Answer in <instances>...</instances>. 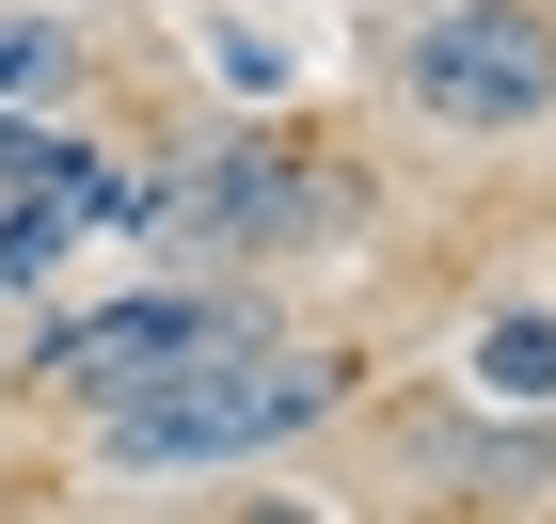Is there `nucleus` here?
Masks as SVG:
<instances>
[{"label": "nucleus", "instance_id": "nucleus-1", "mask_svg": "<svg viewBox=\"0 0 556 524\" xmlns=\"http://www.w3.org/2000/svg\"><path fill=\"white\" fill-rule=\"evenodd\" d=\"M334 413V366L287 334H223L191 349V366H160V382L96 397V461L112 477H223V461H270V445H302Z\"/></svg>", "mask_w": 556, "mask_h": 524}, {"label": "nucleus", "instance_id": "nucleus-2", "mask_svg": "<svg viewBox=\"0 0 556 524\" xmlns=\"http://www.w3.org/2000/svg\"><path fill=\"white\" fill-rule=\"evenodd\" d=\"M350 207H366V175L318 159V143H287V128H239L207 159L143 175V222H160L175 255H287V239H334Z\"/></svg>", "mask_w": 556, "mask_h": 524}, {"label": "nucleus", "instance_id": "nucleus-3", "mask_svg": "<svg viewBox=\"0 0 556 524\" xmlns=\"http://www.w3.org/2000/svg\"><path fill=\"white\" fill-rule=\"evenodd\" d=\"M397 95L429 128H541L556 112V0H429L397 33Z\"/></svg>", "mask_w": 556, "mask_h": 524}, {"label": "nucleus", "instance_id": "nucleus-4", "mask_svg": "<svg viewBox=\"0 0 556 524\" xmlns=\"http://www.w3.org/2000/svg\"><path fill=\"white\" fill-rule=\"evenodd\" d=\"M223 334H270V318L239 303V286H112V303H80L33 366L64 397H128V382H160V366H191V349H223Z\"/></svg>", "mask_w": 556, "mask_h": 524}, {"label": "nucleus", "instance_id": "nucleus-5", "mask_svg": "<svg viewBox=\"0 0 556 524\" xmlns=\"http://www.w3.org/2000/svg\"><path fill=\"white\" fill-rule=\"evenodd\" d=\"M96 222H143V175L112 159V143H64L48 128V159L0 191V286H33V270H64L96 239Z\"/></svg>", "mask_w": 556, "mask_h": 524}, {"label": "nucleus", "instance_id": "nucleus-6", "mask_svg": "<svg viewBox=\"0 0 556 524\" xmlns=\"http://www.w3.org/2000/svg\"><path fill=\"white\" fill-rule=\"evenodd\" d=\"M64 80H80L64 16H0V112H64Z\"/></svg>", "mask_w": 556, "mask_h": 524}, {"label": "nucleus", "instance_id": "nucleus-7", "mask_svg": "<svg viewBox=\"0 0 556 524\" xmlns=\"http://www.w3.org/2000/svg\"><path fill=\"white\" fill-rule=\"evenodd\" d=\"M477 382L541 397V382H556V318H493V334H477Z\"/></svg>", "mask_w": 556, "mask_h": 524}]
</instances>
